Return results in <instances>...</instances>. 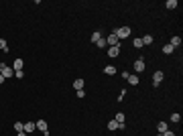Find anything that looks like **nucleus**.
<instances>
[{"label":"nucleus","mask_w":183,"mask_h":136,"mask_svg":"<svg viewBox=\"0 0 183 136\" xmlns=\"http://www.w3.org/2000/svg\"><path fill=\"white\" fill-rule=\"evenodd\" d=\"M114 35L118 37V41H120V39H128V37H130V27H120V29L114 31Z\"/></svg>","instance_id":"nucleus-1"},{"label":"nucleus","mask_w":183,"mask_h":136,"mask_svg":"<svg viewBox=\"0 0 183 136\" xmlns=\"http://www.w3.org/2000/svg\"><path fill=\"white\" fill-rule=\"evenodd\" d=\"M163 77H165V75H163V71H155V73H153V86H155V88H159V86H161V81H163Z\"/></svg>","instance_id":"nucleus-2"},{"label":"nucleus","mask_w":183,"mask_h":136,"mask_svg":"<svg viewBox=\"0 0 183 136\" xmlns=\"http://www.w3.org/2000/svg\"><path fill=\"white\" fill-rule=\"evenodd\" d=\"M0 67H2V71H0V73H2V77H4V79H8V77H12V75H14L12 67H8V65H0Z\"/></svg>","instance_id":"nucleus-3"},{"label":"nucleus","mask_w":183,"mask_h":136,"mask_svg":"<svg viewBox=\"0 0 183 136\" xmlns=\"http://www.w3.org/2000/svg\"><path fill=\"white\" fill-rule=\"evenodd\" d=\"M106 45L116 47V45H120V41H118V37H116L114 33H110V35H108V39H106Z\"/></svg>","instance_id":"nucleus-4"},{"label":"nucleus","mask_w":183,"mask_h":136,"mask_svg":"<svg viewBox=\"0 0 183 136\" xmlns=\"http://www.w3.org/2000/svg\"><path fill=\"white\" fill-rule=\"evenodd\" d=\"M35 130H37L35 122H25V126H23V132H27V134H33Z\"/></svg>","instance_id":"nucleus-5"},{"label":"nucleus","mask_w":183,"mask_h":136,"mask_svg":"<svg viewBox=\"0 0 183 136\" xmlns=\"http://www.w3.org/2000/svg\"><path fill=\"white\" fill-rule=\"evenodd\" d=\"M35 126H37V130H41V132H49V126H47V120H37L35 122Z\"/></svg>","instance_id":"nucleus-6"},{"label":"nucleus","mask_w":183,"mask_h":136,"mask_svg":"<svg viewBox=\"0 0 183 136\" xmlns=\"http://www.w3.org/2000/svg\"><path fill=\"white\" fill-rule=\"evenodd\" d=\"M144 69H146L144 61H142V59H137V61H134V71H137V75H138V73H142Z\"/></svg>","instance_id":"nucleus-7"},{"label":"nucleus","mask_w":183,"mask_h":136,"mask_svg":"<svg viewBox=\"0 0 183 136\" xmlns=\"http://www.w3.org/2000/svg\"><path fill=\"white\" fill-rule=\"evenodd\" d=\"M106 55H108V57H112V59H114V57H118V55H120V45L108 47V53H106Z\"/></svg>","instance_id":"nucleus-8"},{"label":"nucleus","mask_w":183,"mask_h":136,"mask_svg":"<svg viewBox=\"0 0 183 136\" xmlns=\"http://www.w3.org/2000/svg\"><path fill=\"white\" fill-rule=\"evenodd\" d=\"M23 67H25V61L23 59H14V63H12V71H23Z\"/></svg>","instance_id":"nucleus-9"},{"label":"nucleus","mask_w":183,"mask_h":136,"mask_svg":"<svg viewBox=\"0 0 183 136\" xmlns=\"http://www.w3.org/2000/svg\"><path fill=\"white\" fill-rule=\"evenodd\" d=\"M126 81H128L130 86H138V75H137V73H132V75H128V77H126Z\"/></svg>","instance_id":"nucleus-10"},{"label":"nucleus","mask_w":183,"mask_h":136,"mask_svg":"<svg viewBox=\"0 0 183 136\" xmlns=\"http://www.w3.org/2000/svg\"><path fill=\"white\" fill-rule=\"evenodd\" d=\"M104 73H106V75H114V73H116V67H114V65H106V67H104Z\"/></svg>","instance_id":"nucleus-11"},{"label":"nucleus","mask_w":183,"mask_h":136,"mask_svg":"<svg viewBox=\"0 0 183 136\" xmlns=\"http://www.w3.org/2000/svg\"><path fill=\"white\" fill-rule=\"evenodd\" d=\"M108 130H120V124H118L116 120H110V122H108Z\"/></svg>","instance_id":"nucleus-12"},{"label":"nucleus","mask_w":183,"mask_h":136,"mask_svg":"<svg viewBox=\"0 0 183 136\" xmlns=\"http://www.w3.org/2000/svg\"><path fill=\"white\" fill-rule=\"evenodd\" d=\"M157 130H159L161 134H163V132H167V130H169V126H167V122H159V124H157Z\"/></svg>","instance_id":"nucleus-13"},{"label":"nucleus","mask_w":183,"mask_h":136,"mask_svg":"<svg viewBox=\"0 0 183 136\" xmlns=\"http://www.w3.org/2000/svg\"><path fill=\"white\" fill-rule=\"evenodd\" d=\"M169 45L175 49V47H179V45H181V39H179V37H171V43H169Z\"/></svg>","instance_id":"nucleus-14"},{"label":"nucleus","mask_w":183,"mask_h":136,"mask_svg":"<svg viewBox=\"0 0 183 136\" xmlns=\"http://www.w3.org/2000/svg\"><path fill=\"white\" fill-rule=\"evenodd\" d=\"M73 88H75V91L84 90V79H75V81H73Z\"/></svg>","instance_id":"nucleus-15"},{"label":"nucleus","mask_w":183,"mask_h":136,"mask_svg":"<svg viewBox=\"0 0 183 136\" xmlns=\"http://www.w3.org/2000/svg\"><path fill=\"white\" fill-rule=\"evenodd\" d=\"M169 10H173V8H177V0H167V4H165Z\"/></svg>","instance_id":"nucleus-16"},{"label":"nucleus","mask_w":183,"mask_h":136,"mask_svg":"<svg viewBox=\"0 0 183 136\" xmlns=\"http://www.w3.org/2000/svg\"><path fill=\"white\" fill-rule=\"evenodd\" d=\"M153 41H155V39H153L151 35H146V37H142V45H153Z\"/></svg>","instance_id":"nucleus-17"},{"label":"nucleus","mask_w":183,"mask_h":136,"mask_svg":"<svg viewBox=\"0 0 183 136\" xmlns=\"http://www.w3.org/2000/svg\"><path fill=\"white\" fill-rule=\"evenodd\" d=\"M114 120H116V122H118V124H124V114H122V112H118V114H116V118H114Z\"/></svg>","instance_id":"nucleus-18"},{"label":"nucleus","mask_w":183,"mask_h":136,"mask_svg":"<svg viewBox=\"0 0 183 136\" xmlns=\"http://www.w3.org/2000/svg\"><path fill=\"white\" fill-rule=\"evenodd\" d=\"M171 122H175V124H179V122H181V116H179L177 112H175V114H171Z\"/></svg>","instance_id":"nucleus-19"},{"label":"nucleus","mask_w":183,"mask_h":136,"mask_svg":"<svg viewBox=\"0 0 183 136\" xmlns=\"http://www.w3.org/2000/svg\"><path fill=\"white\" fill-rule=\"evenodd\" d=\"M98 39H102V35H100V31H96V33L92 35V43L96 45V41H98Z\"/></svg>","instance_id":"nucleus-20"},{"label":"nucleus","mask_w":183,"mask_h":136,"mask_svg":"<svg viewBox=\"0 0 183 136\" xmlns=\"http://www.w3.org/2000/svg\"><path fill=\"white\" fill-rule=\"evenodd\" d=\"M163 53H167V55H171V53H173V47H171L169 43H167V45L163 47Z\"/></svg>","instance_id":"nucleus-21"},{"label":"nucleus","mask_w":183,"mask_h":136,"mask_svg":"<svg viewBox=\"0 0 183 136\" xmlns=\"http://www.w3.org/2000/svg\"><path fill=\"white\" fill-rule=\"evenodd\" d=\"M132 47H137V49L144 47V45H142V39H134V41H132Z\"/></svg>","instance_id":"nucleus-22"},{"label":"nucleus","mask_w":183,"mask_h":136,"mask_svg":"<svg viewBox=\"0 0 183 136\" xmlns=\"http://www.w3.org/2000/svg\"><path fill=\"white\" fill-rule=\"evenodd\" d=\"M96 45H98V49H104V47H106V39H98Z\"/></svg>","instance_id":"nucleus-23"},{"label":"nucleus","mask_w":183,"mask_h":136,"mask_svg":"<svg viewBox=\"0 0 183 136\" xmlns=\"http://www.w3.org/2000/svg\"><path fill=\"white\" fill-rule=\"evenodd\" d=\"M23 126H25V122H16V124H14V130H16V132H23Z\"/></svg>","instance_id":"nucleus-24"},{"label":"nucleus","mask_w":183,"mask_h":136,"mask_svg":"<svg viewBox=\"0 0 183 136\" xmlns=\"http://www.w3.org/2000/svg\"><path fill=\"white\" fill-rule=\"evenodd\" d=\"M0 49H2V51H8V43H6L4 39H0Z\"/></svg>","instance_id":"nucleus-25"},{"label":"nucleus","mask_w":183,"mask_h":136,"mask_svg":"<svg viewBox=\"0 0 183 136\" xmlns=\"http://www.w3.org/2000/svg\"><path fill=\"white\" fill-rule=\"evenodd\" d=\"M75 93H77V97H80V100H84V97H86V91H84V90H77Z\"/></svg>","instance_id":"nucleus-26"},{"label":"nucleus","mask_w":183,"mask_h":136,"mask_svg":"<svg viewBox=\"0 0 183 136\" xmlns=\"http://www.w3.org/2000/svg\"><path fill=\"white\" fill-rule=\"evenodd\" d=\"M14 75H16V79H23L25 77V71H14Z\"/></svg>","instance_id":"nucleus-27"},{"label":"nucleus","mask_w":183,"mask_h":136,"mask_svg":"<svg viewBox=\"0 0 183 136\" xmlns=\"http://www.w3.org/2000/svg\"><path fill=\"white\" fill-rule=\"evenodd\" d=\"M163 136H175V132H171V130H167V132H163Z\"/></svg>","instance_id":"nucleus-28"},{"label":"nucleus","mask_w":183,"mask_h":136,"mask_svg":"<svg viewBox=\"0 0 183 136\" xmlns=\"http://www.w3.org/2000/svg\"><path fill=\"white\" fill-rule=\"evenodd\" d=\"M16 136H29L27 132H16Z\"/></svg>","instance_id":"nucleus-29"},{"label":"nucleus","mask_w":183,"mask_h":136,"mask_svg":"<svg viewBox=\"0 0 183 136\" xmlns=\"http://www.w3.org/2000/svg\"><path fill=\"white\" fill-rule=\"evenodd\" d=\"M2 83H4V77H2V73H0V86H2Z\"/></svg>","instance_id":"nucleus-30"},{"label":"nucleus","mask_w":183,"mask_h":136,"mask_svg":"<svg viewBox=\"0 0 183 136\" xmlns=\"http://www.w3.org/2000/svg\"><path fill=\"white\" fill-rule=\"evenodd\" d=\"M159 136H163V134H159Z\"/></svg>","instance_id":"nucleus-31"},{"label":"nucleus","mask_w":183,"mask_h":136,"mask_svg":"<svg viewBox=\"0 0 183 136\" xmlns=\"http://www.w3.org/2000/svg\"><path fill=\"white\" fill-rule=\"evenodd\" d=\"M29 136H33V134H29Z\"/></svg>","instance_id":"nucleus-32"}]
</instances>
